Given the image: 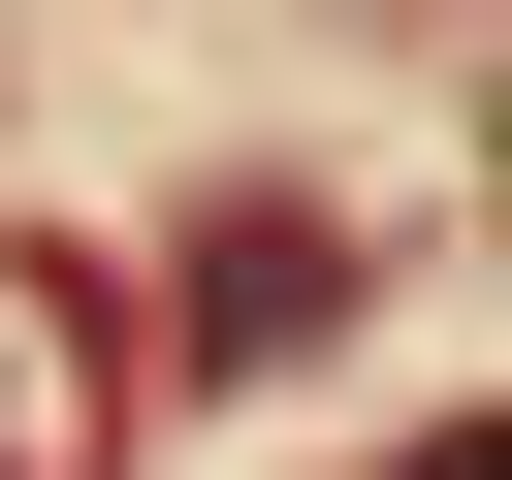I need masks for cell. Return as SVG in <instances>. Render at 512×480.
I'll return each instance as SVG.
<instances>
[{"label":"cell","mask_w":512,"mask_h":480,"mask_svg":"<svg viewBox=\"0 0 512 480\" xmlns=\"http://www.w3.org/2000/svg\"><path fill=\"white\" fill-rule=\"evenodd\" d=\"M384 480H480V416H416V448H384Z\"/></svg>","instance_id":"1"},{"label":"cell","mask_w":512,"mask_h":480,"mask_svg":"<svg viewBox=\"0 0 512 480\" xmlns=\"http://www.w3.org/2000/svg\"><path fill=\"white\" fill-rule=\"evenodd\" d=\"M0 448H32V384H0Z\"/></svg>","instance_id":"2"}]
</instances>
